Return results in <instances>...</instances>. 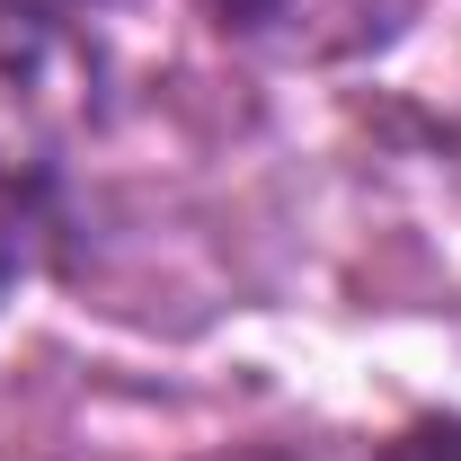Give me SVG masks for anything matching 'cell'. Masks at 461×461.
I'll return each instance as SVG.
<instances>
[{"label": "cell", "instance_id": "obj_4", "mask_svg": "<svg viewBox=\"0 0 461 461\" xmlns=\"http://www.w3.org/2000/svg\"><path fill=\"white\" fill-rule=\"evenodd\" d=\"M382 461H461V417H408L382 444Z\"/></svg>", "mask_w": 461, "mask_h": 461}, {"label": "cell", "instance_id": "obj_5", "mask_svg": "<svg viewBox=\"0 0 461 461\" xmlns=\"http://www.w3.org/2000/svg\"><path fill=\"white\" fill-rule=\"evenodd\" d=\"M89 9H107V0H0V18L45 27V36H71V45H80V18H89Z\"/></svg>", "mask_w": 461, "mask_h": 461}, {"label": "cell", "instance_id": "obj_1", "mask_svg": "<svg viewBox=\"0 0 461 461\" xmlns=\"http://www.w3.org/2000/svg\"><path fill=\"white\" fill-rule=\"evenodd\" d=\"M204 9L240 45H267L293 62H355L382 54L426 0H204Z\"/></svg>", "mask_w": 461, "mask_h": 461}, {"label": "cell", "instance_id": "obj_3", "mask_svg": "<svg viewBox=\"0 0 461 461\" xmlns=\"http://www.w3.org/2000/svg\"><path fill=\"white\" fill-rule=\"evenodd\" d=\"M45 160H0V311L18 302V285L45 258Z\"/></svg>", "mask_w": 461, "mask_h": 461}, {"label": "cell", "instance_id": "obj_6", "mask_svg": "<svg viewBox=\"0 0 461 461\" xmlns=\"http://www.w3.org/2000/svg\"><path fill=\"white\" fill-rule=\"evenodd\" d=\"M230 461H267V453H230Z\"/></svg>", "mask_w": 461, "mask_h": 461}, {"label": "cell", "instance_id": "obj_2", "mask_svg": "<svg viewBox=\"0 0 461 461\" xmlns=\"http://www.w3.org/2000/svg\"><path fill=\"white\" fill-rule=\"evenodd\" d=\"M80 107V45L0 18V160H36Z\"/></svg>", "mask_w": 461, "mask_h": 461}]
</instances>
